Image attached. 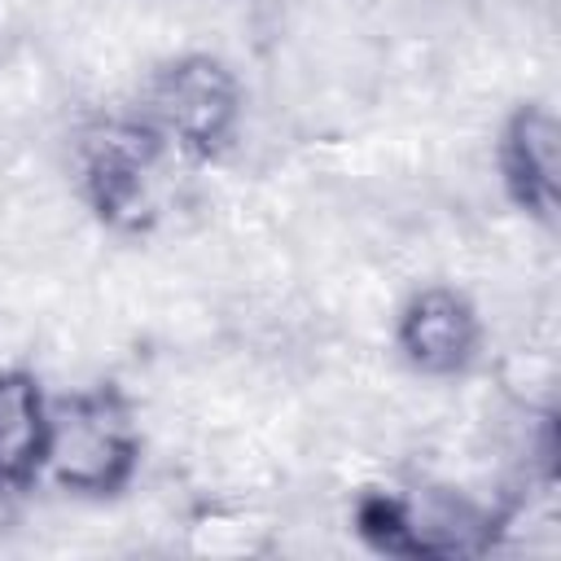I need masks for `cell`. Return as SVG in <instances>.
I'll return each mask as SVG.
<instances>
[{"label":"cell","mask_w":561,"mask_h":561,"mask_svg":"<svg viewBox=\"0 0 561 561\" xmlns=\"http://www.w3.org/2000/svg\"><path fill=\"white\" fill-rule=\"evenodd\" d=\"M175 153L131 114L83 131L79 188L101 224L118 232H145L167 206V175Z\"/></svg>","instance_id":"3"},{"label":"cell","mask_w":561,"mask_h":561,"mask_svg":"<svg viewBox=\"0 0 561 561\" xmlns=\"http://www.w3.org/2000/svg\"><path fill=\"white\" fill-rule=\"evenodd\" d=\"M500 517L451 486H425L412 495L368 491L355 504V530L368 548L390 557H465L495 539Z\"/></svg>","instance_id":"4"},{"label":"cell","mask_w":561,"mask_h":561,"mask_svg":"<svg viewBox=\"0 0 561 561\" xmlns=\"http://www.w3.org/2000/svg\"><path fill=\"white\" fill-rule=\"evenodd\" d=\"M394 346L425 377H460L482 351V316L460 289L430 285L403 302Z\"/></svg>","instance_id":"5"},{"label":"cell","mask_w":561,"mask_h":561,"mask_svg":"<svg viewBox=\"0 0 561 561\" xmlns=\"http://www.w3.org/2000/svg\"><path fill=\"white\" fill-rule=\"evenodd\" d=\"M241 83L210 53H184L162 61L145 88L136 118L188 162H206L224 153L241 127Z\"/></svg>","instance_id":"2"},{"label":"cell","mask_w":561,"mask_h":561,"mask_svg":"<svg viewBox=\"0 0 561 561\" xmlns=\"http://www.w3.org/2000/svg\"><path fill=\"white\" fill-rule=\"evenodd\" d=\"M557 158L561 127L548 105H522L500 131V180L517 210L539 224L557 219Z\"/></svg>","instance_id":"6"},{"label":"cell","mask_w":561,"mask_h":561,"mask_svg":"<svg viewBox=\"0 0 561 561\" xmlns=\"http://www.w3.org/2000/svg\"><path fill=\"white\" fill-rule=\"evenodd\" d=\"M48 399L31 373H0V491L39 478Z\"/></svg>","instance_id":"7"},{"label":"cell","mask_w":561,"mask_h":561,"mask_svg":"<svg viewBox=\"0 0 561 561\" xmlns=\"http://www.w3.org/2000/svg\"><path fill=\"white\" fill-rule=\"evenodd\" d=\"M136 465H140V425L118 390L96 386L48 399L39 478L75 495H114L131 482Z\"/></svg>","instance_id":"1"}]
</instances>
